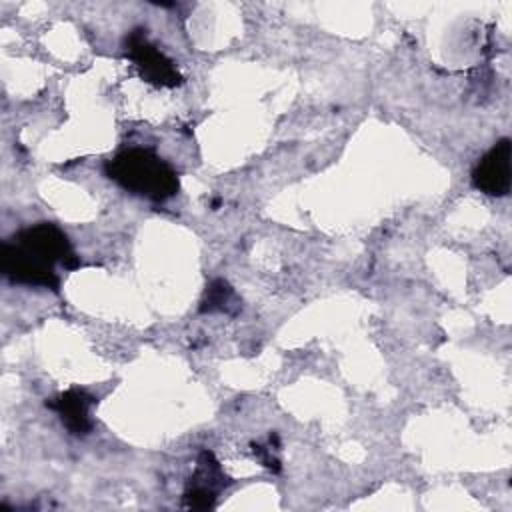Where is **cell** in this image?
<instances>
[{"label": "cell", "mask_w": 512, "mask_h": 512, "mask_svg": "<svg viewBox=\"0 0 512 512\" xmlns=\"http://www.w3.org/2000/svg\"><path fill=\"white\" fill-rule=\"evenodd\" d=\"M124 50L146 82L164 88H174L182 82L176 64L148 40L144 28H134L128 32L124 38Z\"/></svg>", "instance_id": "3"}, {"label": "cell", "mask_w": 512, "mask_h": 512, "mask_svg": "<svg viewBox=\"0 0 512 512\" xmlns=\"http://www.w3.org/2000/svg\"><path fill=\"white\" fill-rule=\"evenodd\" d=\"M226 480L228 478L222 472L216 456L210 450H202L196 460V470L184 490V506L190 510L212 508L218 492L228 484Z\"/></svg>", "instance_id": "5"}, {"label": "cell", "mask_w": 512, "mask_h": 512, "mask_svg": "<svg viewBox=\"0 0 512 512\" xmlns=\"http://www.w3.org/2000/svg\"><path fill=\"white\" fill-rule=\"evenodd\" d=\"M94 404H96V398L82 388H70L46 400V408L54 410L60 416L64 428L72 436H86L92 430L90 408Z\"/></svg>", "instance_id": "6"}, {"label": "cell", "mask_w": 512, "mask_h": 512, "mask_svg": "<svg viewBox=\"0 0 512 512\" xmlns=\"http://www.w3.org/2000/svg\"><path fill=\"white\" fill-rule=\"evenodd\" d=\"M104 172L130 194L152 202H166L178 188L176 170L150 148H128L106 160Z\"/></svg>", "instance_id": "2"}, {"label": "cell", "mask_w": 512, "mask_h": 512, "mask_svg": "<svg viewBox=\"0 0 512 512\" xmlns=\"http://www.w3.org/2000/svg\"><path fill=\"white\" fill-rule=\"evenodd\" d=\"M56 264H62L66 270L80 266L68 236L56 224L38 222L22 228L2 244L0 268L4 278L12 284L58 292L60 278Z\"/></svg>", "instance_id": "1"}, {"label": "cell", "mask_w": 512, "mask_h": 512, "mask_svg": "<svg viewBox=\"0 0 512 512\" xmlns=\"http://www.w3.org/2000/svg\"><path fill=\"white\" fill-rule=\"evenodd\" d=\"M512 142L510 138L498 140L472 170V184L476 190L488 196H506L512 186L510 170Z\"/></svg>", "instance_id": "4"}, {"label": "cell", "mask_w": 512, "mask_h": 512, "mask_svg": "<svg viewBox=\"0 0 512 512\" xmlns=\"http://www.w3.org/2000/svg\"><path fill=\"white\" fill-rule=\"evenodd\" d=\"M240 308V300L234 294V288L222 280L216 278L206 286L204 298L200 302V312H226L234 314Z\"/></svg>", "instance_id": "7"}, {"label": "cell", "mask_w": 512, "mask_h": 512, "mask_svg": "<svg viewBox=\"0 0 512 512\" xmlns=\"http://www.w3.org/2000/svg\"><path fill=\"white\" fill-rule=\"evenodd\" d=\"M252 450H254V454L260 458V462H262L266 468H270V470H274V472L280 470V460H278L276 456H272L270 448H264V446H260V444H254Z\"/></svg>", "instance_id": "8"}]
</instances>
